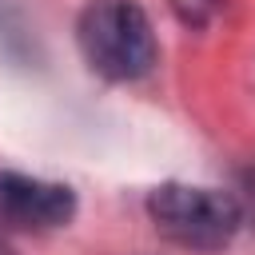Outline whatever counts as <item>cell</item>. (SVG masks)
<instances>
[{
	"label": "cell",
	"mask_w": 255,
	"mask_h": 255,
	"mask_svg": "<svg viewBox=\"0 0 255 255\" xmlns=\"http://www.w3.org/2000/svg\"><path fill=\"white\" fill-rule=\"evenodd\" d=\"M76 40L92 72L108 80H139L155 64V32L135 0H88L76 20Z\"/></svg>",
	"instance_id": "6da1fadb"
},
{
	"label": "cell",
	"mask_w": 255,
	"mask_h": 255,
	"mask_svg": "<svg viewBox=\"0 0 255 255\" xmlns=\"http://www.w3.org/2000/svg\"><path fill=\"white\" fill-rule=\"evenodd\" d=\"M147 211L151 223L187 251H219L243 223V207L231 191L191 183H159L147 195Z\"/></svg>",
	"instance_id": "7a4b0ae2"
},
{
	"label": "cell",
	"mask_w": 255,
	"mask_h": 255,
	"mask_svg": "<svg viewBox=\"0 0 255 255\" xmlns=\"http://www.w3.org/2000/svg\"><path fill=\"white\" fill-rule=\"evenodd\" d=\"M76 215V195L64 183L24 171H0V223L20 231H52Z\"/></svg>",
	"instance_id": "3957f363"
},
{
	"label": "cell",
	"mask_w": 255,
	"mask_h": 255,
	"mask_svg": "<svg viewBox=\"0 0 255 255\" xmlns=\"http://www.w3.org/2000/svg\"><path fill=\"white\" fill-rule=\"evenodd\" d=\"M223 0H171V12L187 24V28H207L219 16Z\"/></svg>",
	"instance_id": "277c9868"
},
{
	"label": "cell",
	"mask_w": 255,
	"mask_h": 255,
	"mask_svg": "<svg viewBox=\"0 0 255 255\" xmlns=\"http://www.w3.org/2000/svg\"><path fill=\"white\" fill-rule=\"evenodd\" d=\"M0 255H16V251H12V247H8L4 239H0Z\"/></svg>",
	"instance_id": "5b68a950"
}]
</instances>
